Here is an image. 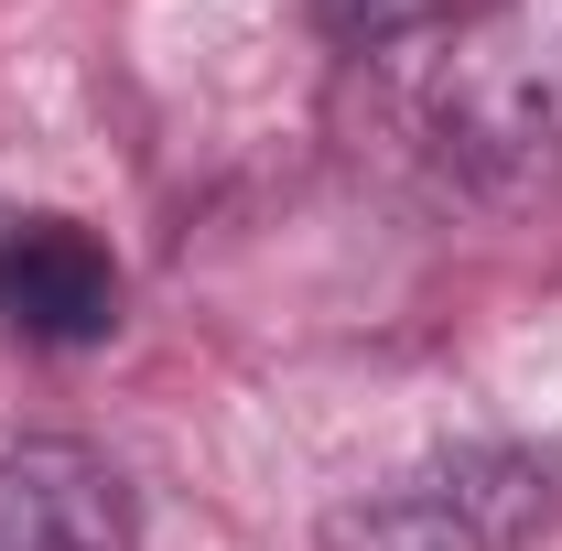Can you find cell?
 I'll use <instances>...</instances> for the list:
<instances>
[{"label": "cell", "instance_id": "3957f363", "mask_svg": "<svg viewBox=\"0 0 562 551\" xmlns=\"http://www.w3.org/2000/svg\"><path fill=\"white\" fill-rule=\"evenodd\" d=\"M0 551H131L120 476L76 443H22L0 454Z\"/></svg>", "mask_w": 562, "mask_h": 551}, {"label": "cell", "instance_id": "6da1fadb", "mask_svg": "<svg viewBox=\"0 0 562 551\" xmlns=\"http://www.w3.org/2000/svg\"><path fill=\"white\" fill-rule=\"evenodd\" d=\"M552 519V465L530 454H454L347 508L325 551H519Z\"/></svg>", "mask_w": 562, "mask_h": 551}, {"label": "cell", "instance_id": "7a4b0ae2", "mask_svg": "<svg viewBox=\"0 0 562 551\" xmlns=\"http://www.w3.org/2000/svg\"><path fill=\"white\" fill-rule=\"evenodd\" d=\"M0 325L22 346H98L120 325V260L76 216H11L0 227Z\"/></svg>", "mask_w": 562, "mask_h": 551}, {"label": "cell", "instance_id": "277c9868", "mask_svg": "<svg viewBox=\"0 0 562 551\" xmlns=\"http://www.w3.org/2000/svg\"><path fill=\"white\" fill-rule=\"evenodd\" d=\"M454 0H325V33L336 44H401V33H422V22H443Z\"/></svg>", "mask_w": 562, "mask_h": 551}]
</instances>
